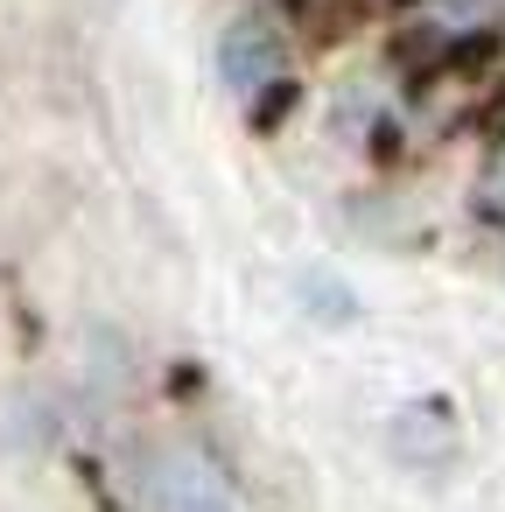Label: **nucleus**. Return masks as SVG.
<instances>
[{"mask_svg":"<svg viewBox=\"0 0 505 512\" xmlns=\"http://www.w3.org/2000/svg\"><path fill=\"white\" fill-rule=\"evenodd\" d=\"M477 211L484 218H505V155L484 169V190H477Z\"/></svg>","mask_w":505,"mask_h":512,"instance_id":"nucleus-3","label":"nucleus"},{"mask_svg":"<svg viewBox=\"0 0 505 512\" xmlns=\"http://www.w3.org/2000/svg\"><path fill=\"white\" fill-rule=\"evenodd\" d=\"M281 71H288V57H281V36L267 29V22H232L225 29V43H218V78H225V92L232 99H260L267 85H281Z\"/></svg>","mask_w":505,"mask_h":512,"instance_id":"nucleus-2","label":"nucleus"},{"mask_svg":"<svg viewBox=\"0 0 505 512\" xmlns=\"http://www.w3.org/2000/svg\"><path fill=\"white\" fill-rule=\"evenodd\" d=\"M141 512H239V491L204 442H162L141 463Z\"/></svg>","mask_w":505,"mask_h":512,"instance_id":"nucleus-1","label":"nucleus"}]
</instances>
